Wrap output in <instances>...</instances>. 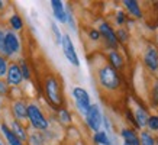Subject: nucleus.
I'll return each instance as SVG.
<instances>
[{
	"label": "nucleus",
	"instance_id": "1",
	"mask_svg": "<svg viewBox=\"0 0 158 145\" xmlns=\"http://www.w3.org/2000/svg\"><path fill=\"white\" fill-rule=\"evenodd\" d=\"M97 81L106 92H116L120 89V76L109 63L97 70Z\"/></svg>",
	"mask_w": 158,
	"mask_h": 145
},
{
	"label": "nucleus",
	"instance_id": "2",
	"mask_svg": "<svg viewBox=\"0 0 158 145\" xmlns=\"http://www.w3.org/2000/svg\"><path fill=\"white\" fill-rule=\"evenodd\" d=\"M44 93L47 100L49 102V105L55 109H61V105L64 99H62V93H61V83L55 76H48L44 81Z\"/></svg>",
	"mask_w": 158,
	"mask_h": 145
},
{
	"label": "nucleus",
	"instance_id": "3",
	"mask_svg": "<svg viewBox=\"0 0 158 145\" xmlns=\"http://www.w3.org/2000/svg\"><path fill=\"white\" fill-rule=\"evenodd\" d=\"M28 121L35 130H47L49 126V121L45 118V115L41 110V107L38 105H35V103H29Z\"/></svg>",
	"mask_w": 158,
	"mask_h": 145
},
{
	"label": "nucleus",
	"instance_id": "4",
	"mask_svg": "<svg viewBox=\"0 0 158 145\" xmlns=\"http://www.w3.org/2000/svg\"><path fill=\"white\" fill-rule=\"evenodd\" d=\"M73 100H74V103H76V107L78 109V112L80 113H83V115H86L87 110L90 109V106L93 105L90 100V94H89V92H87L86 89H83V87L80 86H76L74 89H73Z\"/></svg>",
	"mask_w": 158,
	"mask_h": 145
},
{
	"label": "nucleus",
	"instance_id": "5",
	"mask_svg": "<svg viewBox=\"0 0 158 145\" xmlns=\"http://www.w3.org/2000/svg\"><path fill=\"white\" fill-rule=\"evenodd\" d=\"M84 121H86V125L94 134L100 130L102 125H103V115H102V110H100V107H99V105H96V103L91 105L90 109L84 115Z\"/></svg>",
	"mask_w": 158,
	"mask_h": 145
},
{
	"label": "nucleus",
	"instance_id": "6",
	"mask_svg": "<svg viewBox=\"0 0 158 145\" xmlns=\"http://www.w3.org/2000/svg\"><path fill=\"white\" fill-rule=\"evenodd\" d=\"M20 52V39L15 31H6L5 36V49H3V55L6 58H10Z\"/></svg>",
	"mask_w": 158,
	"mask_h": 145
},
{
	"label": "nucleus",
	"instance_id": "7",
	"mask_svg": "<svg viewBox=\"0 0 158 145\" xmlns=\"http://www.w3.org/2000/svg\"><path fill=\"white\" fill-rule=\"evenodd\" d=\"M61 48H62V54L64 57L68 60V63L74 65V67H80V58L77 55V51H76V47L73 44L70 35H64L62 36V42H61Z\"/></svg>",
	"mask_w": 158,
	"mask_h": 145
},
{
	"label": "nucleus",
	"instance_id": "8",
	"mask_svg": "<svg viewBox=\"0 0 158 145\" xmlns=\"http://www.w3.org/2000/svg\"><path fill=\"white\" fill-rule=\"evenodd\" d=\"M99 32H100L102 38L105 41L107 49H118L119 47V41L116 38V31H113V28L110 26L107 22H102L99 25Z\"/></svg>",
	"mask_w": 158,
	"mask_h": 145
},
{
	"label": "nucleus",
	"instance_id": "9",
	"mask_svg": "<svg viewBox=\"0 0 158 145\" xmlns=\"http://www.w3.org/2000/svg\"><path fill=\"white\" fill-rule=\"evenodd\" d=\"M22 81H23V74L20 71L19 64L12 63L9 65L7 74H6V83L12 87H16V86H19Z\"/></svg>",
	"mask_w": 158,
	"mask_h": 145
},
{
	"label": "nucleus",
	"instance_id": "10",
	"mask_svg": "<svg viewBox=\"0 0 158 145\" xmlns=\"http://www.w3.org/2000/svg\"><path fill=\"white\" fill-rule=\"evenodd\" d=\"M144 64L151 72L158 71V49L155 47H148L144 54Z\"/></svg>",
	"mask_w": 158,
	"mask_h": 145
},
{
	"label": "nucleus",
	"instance_id": "11",
	"mask_svg": "<svg viewBox=\"0 0 158 145\" xmlns=\"http://www.w3.org/2000/svg\"><path fill=\"white\" fill-rule=\"evenodd\" d=\"M49 5H51L55 20H58L60 23H67V9L61 0H51Z\"/></svg>",
	"mask_w": 158,
	"mask_h": 145
},
{
	"label": "nucleus",
	"instance_id": "12",
	"mask_svg": "<svg viewBox=\"0 0 158 145\" xmlns=\"http://www.w3.org/2000/svg\"><path fill=\"white\" fill-rule=\"evenodd\" d=\"M28 106L29 105L25 100L13 102V105H12V112H13L15 118H16L19 122L28 119Z\"/></svg>",
	"mask_w": 158,
	"mask_h": 145
},
{
	"label": "nucleus",
	"instance_id": "13",
	"mask_svg": "<svg viewBox=\"0 0 158 145\" xmlns=\"http://www.w3.org/2000/svg\"><path fill=\"white\" fill-rule=\"evenodd\" d=\"M0 130H2V134H3V136L6 138V141H7L9 145H23V141L20 139L19 136L15 135V132L10 129V126L7 125L6 122H2V123H0Z\"/></svg>",
	"mask_w": 158,
	"mask_h": 145
},
{
	"label": "nucleus",
	"instance_id": "14",
	"mask_svg": "<svg viewBox=\"0 0 158 145\" xmlns=\"http://www.w3.org/2000/svg\"><path fill=\"white\" fill-rule=\"evenodd\" d=\"M107 61H109V64L115 68L116 71L123 70V67H125V60L118 49H110L109 52H107Z\"/></svg>",
	"mask_w": 158,
	"mask_h": 145
},
{
	"label": "nucleus",
	"instance_id": "15",
	"mask_svg": "<svg viewBox=\"0 0 158 145\" xmlns=\"http://www.w3.org/2000/svg\"><path fill=\"white\" fill-rule=\"evenodd\" d=\"M123 7L126 9V12L135 18V19H141L142 18V10H141V6L136 0H123Z\"/></svg>",
	"mask_w": 158,
	"mask_h": 145
},
{
	"label": "nucleus",
	"instance_id": "16",
	"mask_svg": "<svg viewBox=\"0 0 158 145\" xmlns=\"http://www.w3.org/2000/svg\"><path fill=\"white\" fill-rule=\"evenodd\" d=\"M120 136L123 138V142H126L128 145H141L139 135L132 128H125V129H122L120 130Z\"/></svg>",
	"mask_w": 158,
	"mask_h": 145
},
{
	"label": "nucleus",
	"instance_id": "17",
	"mask_svg": "<svg viewBox=\"0 0 158 145\" xmlns=\"http://www.w3.org/2000/svg\"><path fill=\"white\" fill-rule=\"evenodd\" d=\"M135 121H136V123H138V128L141 129V128H145L147 126V123H148V119H149V115L148 112H147V109L142 106H138L136 109H135Z\"/></svg>",
	"mask_w": 158,
	"mask_h": 145
},
{
	"label": "nucleus",
	"instance_id": "18",
	"mask_svg": "<svg viewBox=\"0 0 158 145\" xmlns=\"http://www.w3.org/2000/svg\"><path fill=\"white\" fill-rule=\"evenodd\" d=\"M10 129L13 130L15 132V135L16 136H19L20 139L23 141H28V134H26V130H25V128L23 126H22V123H20L19 121H18V119H16V121H12V123H10Z\"/></svg>",
	"mask_w": 158,
	"mask_h": 145
},
{
	"label": "nucleus",
	"instance_id": "19",
	"mask_svg": "<svg viewBox=\"0 0 158 145\" xmlns=\"http://www.w3.org/2000/svg\"><path fill=\"white\" fill-rule=\"evenodd\" d=\"M93 141H94V144L97 145H112L109 139V135H107V132L106 130H99L96 132L94 135H93Z\"/></svg>",
	"mask_w": 158,
	"mask_h": 145
},
{
	"label": "nucleus",
	"instance_id": "20",
	"mask_svg": "<svg viewBox=\"0 0 158 145\" xmlns=\"http://www.w3.org/2000/svg\"><path fill=\"white\" fill-rule=\"evenodd\" d=\"M9 25H10V28H12V31L16 32V31H20V29L23 28V20H22V18L18 13H13L9 18Z\"/></svg>",
	"mask_w": 158,
	"mask_h": 145
},
{
	"label": "nucleus",
	"instance_id": "21",
	"mask_svg": "<svg viewBox=\"0 0 158 145\" xmlns=\"http://www.w3.org/2000/svg\"><path fill=\"white\" fill-rule=\"evenodd\" d=\"M58 121L61 122L62 125H70L71 123L73 118H71V113L68 112V109H65V107L58 109Z\"/></svg>",
	"mask_w": 158,
	"mask_h": 145
},
{
	"label": "nucleus",
	"instance_id": "22",
	"mask_svg": "<svg viewBox=\"0 0 158 145\" xmlns=\"http://www.w3.org/2000/svg\"><path fill=\"white\" fill-rule=\"evenodd\" d=\"M139 139H141V145H157V141L149 134V130H142L139 135Z\"/></svg>",
	"mask_w": 158,
	"mask_h": 145
},
{
	"label": "nucleus",
	"instance_id": "23",
	"mask_svg": "<svg viewBox=\"0 0 158 145\" xmlns=\"http://www.w3.org/2000/svg\"><path fill=\"white\" fill-rule=\"evenodd\" d=\"M28 142L31 145H45V139H44V136L39 132H34L32 135H29Z\"/></svg>",
	"mask_w": 158,
	"mask_h": 145
},
{
	"label": "nucleus",
	"instance_id": "24",
	"mask_svg": "<svg viewBox=\"0 0 158 145\" xmlns=\"http://www.w3.org/2000/svg\"><path fill=\"white\" fill-rule=\"evenodd\" d=\"M116 38L119 41V44L128 42V39H129V31L125 29V28H119L116 31Z\"/></svg>",
	"mask_w": 158,
	"mask_h": 145
},
{
	"label": "nucleus",
	"instance_id": "25",
	"mask_svg": "<svg viewBox=\"0 0 158 145\" xmlns=\"http://www.w3.org/2000/svg\"><path fill=\"white\" fill-rule=\"evenodd\" d=\"M9 65L10 64L7 63V58H6L5 55H2V54H0V78L6 77L7 70H9Z\"/></svg>",
	"mask_w": 158,
	"mask_h": 145
},
{
	"label": "nucleus",
	"instance_id": "26",
	"mask_svg": "<svg viewBox=\"0 0 158 145\" xmlns=\"http://www.w3.org/2000/svg\"><path fill=\"white\" fill-rule=\"evenodd\" d=\"M149 132H158V115H152L149 116L148 123H147Z\"/></svg>",
	"mask_w": 158,
	"mask_h": 145
},
{
	"label": "nucleus",
	"instance_id": "27",
	"mask_svg": "<svg viewBox=\"0 0 158 145\" xmlns=\"http://www.w3.org/2000/svg\"><path fill=\"white\" fill-rule=\"evenodd\" d=\"M151 106L158 107V81L154 83L152 89H151Z\"/></svg>",
	"mask_w": 158,
	"mask_h": 145
},
{
	"label": "nucleus",
	"instance_id": "28",
	"mask_svg": "<svg viewBox=\"0 0 158 145\" xmlns=\"http://www.w3.org/2000/svg\"><path fill=\"white\" fill-rule=\"evenodd\" d=\"M19 67H20L22 74H23V80H29L31 78V70H29L28 63L25 60H22V61H19Z\"/></svg>",
	"mask_w": 158,
	"mask_h": 145
},
{
	"label": "nucleus",
	"instance_id": "29",
	"mask_svg": "<svg viewBox=\"0 0 158 145\" xmlns=\"http://www.w3.org/2000/svg\"><path fill=\"white\" fill-rule=\"evenodd\" d=\"M128 16H126V13H125L123 10H118V13H116V23L119 25V26H123L126 22H128Z\"/></svg>",
	"mask_w": 158,
	"mask_h": 145
},
{
	"label": "nucleus",
	"instance_id": "30",
	"mask_svg": "<svg viewBox=\"0 0 158 145\" xmlns=\"http://www.w3.org/2000/svg\"><path fill=\"white\" fill-rule=\"evenodd\" d=\"M51 29H52V32H54V35H55V41H57V44H60L61 45V42H62V36L64 35H61V32H60V29H58V26H57V23H51Z\"/></svg>",
	"mask_w": 158,
	"mask_h": 145
},
{
	"label": "nucleus",
	"instance_id": "31",
	"mask_svg": "<svg viewBox=\"0 0 158 145\" xmlns=\"http://www.w3.org/2000/svg\"><path fill=\"white\" fill-rule=\"evenodd\" d=\"M89 38L91 39V41H94V42H97V41H100V38H102V35H100V32H99V29H90L89 31Z\"/></svg>",
	"mask_w": 158,
	"mask_h": 145
},
{
	"label": "nucleus",
	"instance_id": "32",
	"mask_svg": "<svg viewBox=\"0 0 158 145\" xmlns=\"http://www.w3.org/2000/svg\"><path fill=\"white\" fill-rule=\"evenodd\" d=\"M7 90H9V84H7L3 78H0V96H6V94H7Z\"/></svg>",
	"mask_w": 158,
	"mask_h": 145
},
{
	"label": "nucleus",
	"instance_id": "33",
	"mask_svg": "<svg viewBox=\"0 0 158 145\" xmlns=\"http://www.w3.org/2000/svg\"><path fill=\"white\" fill-rule=\"evenodd\" d=\"M67 23L70 25L71 29H76V20H74V16H73L71 10L67 9Z\"/></svg>",
	"mask_w": 158,
	"mask_h": 145
},
{
	"label": "nucleus",
	"instance_id": "34",
	"mask_svg": "<svg viewBox=\"0 0 158 145\" xmlns=\"http://www.w3.org/2000/svg\"><path fill=\"white\" fill-rule=\"evenodd\" d=\"M5 36H6V31L0 28V54L3 55V49H5Z\"/></svg>",
	"mask_w": 158,
	"mask_h": 145
},
{
	"label": "nucleus",
	"instance_id": "35",
	"mask_svg": "<svg viewBox=\"0 0 158 145\" xmlns=\"http://www.w3.org/2000/svg\"><path fill=\"white\" fill-rule=\"evenodd\" d=\"M103 125H105V128H106V132L110 130V122H109V119H107L106 116H103Z\"/></svg>",
	"mask_w": 158,
	"mask_h": 145
},
{
	"label": "nucleus",
	"instance_id": "36",
	"mask_svg": "<svg viewBox=\"0 0 158 145\" xmlns=\"http://www.w3.org/2000/svg\"><path fill=\"white\" fill-rule=\"evenodd\" d=\"M5 7V2H0V9H3Z\"/></svg>",
	"mask_w": 158,
	"mask_h": 145
},
{
	"label": "nucleus",
	"instance_id": "37",
	"mask_svg": "<svg viewBox=\"0 0 158 145\" xmlns=\"http://www.w3.org/2000/svg\"><path fill=\"white\" fill-rule=\"evenodd\" d=\"M122 145H128V144H126V142H123V144H122Z\"/></svg>",
	"mask_w": 158,
	"mask_h": 145
}]
</instances>
